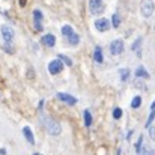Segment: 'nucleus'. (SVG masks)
<instances>
[{"mask_svg": "<svg viewBox=\"0 0 155 155\" xmlns=\"http://www.w3.org/2000/svg\"><path fill=\"white\" fill-rule=\"evenodd\" d=\"M41 119H42V124H44V127H45V130L51 134V136H59L60 134V131H62V128H60V125L51 119L50 116H47V114H42L41 116Z\"/></svg>", "mask_w": 155, "mask_h": 155, "instance_id": "f257e3e1", "label": "nucleus"}, {"mask_svg": "<svg viewBox=\"0 0 155 155\" xmlns=\"http://www.w3.org/2000/svg\"><path fill=\"white\" fill-rule=\"evenodd\" d=\"M89 11L94 15L104 12V2L103 0H89Z\"/></svg>", "mask_w": 155, "mask_h": 155, "instance_id": "f03ea898", "label": "nucleus"}, {"mask_svg": "<svg viewBox=\"0 0 155 155\" xmlns=\"http://www.w3.org/2000/svg\"><path fill=\"white\" fill-rule=\"evenodd\" d=\"M48 71H50V74H53V75H56V74H59V72L63 71V63H62V60L59 57L48 63Z\"/></svg>", "mask_w": 155, "mask_h": 155, "instance_id": "7ed1b4c3", "label": "nucleus"}, {"mask_svg": "<svg viewBox=\"0 0 155 155\" xmlns=\"http://www.w3.org/2000/svg\"><path fill=\"white\" fill-rule=\"evenodd\" d=\"M0 32H2V38H3L5 42L11 44V42L14 41V30H12L8 24H3L2 29H0Z\"/></svg>", "mask_w": 155, "mask_h": 155, "instance_id": "20e7f679", "label": "nucleus"}, {"mask_svg": "<svg viewBox=\"0 0 155 155\" xmlns=\"http://www.w3.org/2000/svg\"><path fill=\"white\" fill-rule=\"evenodd\" d=\"M110 53L113 56H119L124 53V41L122 39H114L111 44H110Z\"/></svg>", "mask_w": 155, "mask_h": 155, "instance_id": "39448f33", "label": "nucleus"}, {"mask_svg": "<svg viewBox=\"0 0 155 155\" xmlns=\"http://www.w3.org/2000/svg\"><path fill=\"white\" fill-rule=\"evenodd\" d=\"M142 15L143 17H151L152 15V12H154V9H155V5H154V2H151V0H145L143 3H142Z\"/></svg>", "mask_w": 155, "mask_h": 155, "instance_id": "423d86ee", "label": "nucleus"}, {"mask_svg": "<svg viewBox=\"0 0 155 155\" xmlns=\"http://www.w3.org/2000/svg\"><path fill=\"white\" fill-rule=\"evenodd\" d=\"M56 97H57V100H60L62 103L68 104V105H74V104H77V98H74V97H72V95H69V94L59 92Z\"/></svg>", "mask_w": 155, "mask_h": 155, "instance_id": "0eeeda50", "label": "nucleus"}, {"mask_svg": "<svg viewBox=\"0 0 155 155\" xmlns=\"http://www.w3.org/2000/svg\"><path fill=\"white\" fill-rule=\"evenodd\" d=\"M95 27H97V30H100V32H107V30L111 27V23H110V20H107V18H100V20L95 21Z\"/></svg>", "mask_w": 155, "mask_h": 155, "instance_id": "6e6552de", "label": "nucleus"}, {"mask_svg": "<svg viewBox=\"0 0 155 155\" xmlns=\"http://www.w3.org/2000/svg\"><path fill=\"white\" fill-rule=\"evenodd\" d=\"M41 42H42L45 47H54V44H56V38H54V35L48 33V35H44V36L41 38Z\"/></svg>", "mask_w": 155, "mask_h": 155, "instance_id": "1a4fd4ad", "label": "nucleus"}, {"mask_svg": "<svg viewBox=\"0 0 155 155\" xmlns=\"http://www.w3.org/2000/svg\"><path fill=\"white\" fill-rule=\"evenodd\" d=\"M23 136L26 137V140H27L30 145H35V136H33L30 127H24V128H23Z\"/></svg>", "mask_w": 155, "mask_h": 155, "instance_id": "9d476101", "label": "nucleus"}, {"mask_svg": "<svg viewBox=\"0 0 155 155\" xmlns=\"http://www.w3.org/2000/svg\"><path fill=\"white\" fill-rule=\"evenodd\" d=\"M94 60H95V62H98V63H101V62L104 60L103 48H101V47H97V48H95V51H94Z\"/></svg>", "mask_w": 155, "mask_h": 155, "instance_id": "9b49d317", "label": "nucleus"}, {"mask_svg": "<svg viewBox=\"0 0 155 155\" xmlns=\"http://www.w3.org/2000/svg\"><path fill=\"white\" fill-rule=\"evenodd\" d=\"M68 42H69L71 45H77V44L80 42V36H78L75 32H72V33L68 36Z\"/></svg>", "mask_w": 155, "mask_h": 155, "instance_id": "f8f14e48", "label": "nucleus"}, {"mask_svg": "<svg viewBox=\"0 0 155 155\" xmlns=\"http://www.w3.org/2000/svg\"><path fill=\"white\" fill-rule=\"evenodd\" d=\"M83 116H84V125L86 127H91L92 125V114H91V111L89 110H84Z\"/></svg>", "mask_w": 155, "mask_h": 155, "instance_id": "ddd939ff", "label": "nucleus"}, {"mask_svg": "<svg viewBox=\"0 0 155 155\" xmlns=\"http://www.w3.org/2000/svg\"><path fill=\"white\" fill-rule=\"evenodd\" d=\"M136 75H137V77H143V78H149V74L146 72V69H145L143 66H139V68H137Z\"/></svg>", "mask_w": 155, "mask_h": 155, "instance_id": "4468645a", "label": "nucleus"}, {"mask_svg": "<svg viewBox=\"0 0 155 155\" xmlns=\"http://www.w3.org/2000/svg\"><path fill=\"white\" fill-rule=\"evenodd\" d=\"M111 26L116 27V29L120 26V17L117 14H113V17H111Z\"/></svg>", "mask_w": 155, "mask_h": 155, "instance_id": "2eb2a0df", "label": "nucleus"}, {"mask_svg": "<svg viewBox=\"0 0 155 155\" xmlns=\"http://www.w3.org/2000/svg\"><path fill=\"white\" fill-rule=\"evenodd\" d=\"M72 32H74V29H72L71 26H63V27H62V35H63V36H66V38H68Z\"/></svg>", "mask_w": 155, "mask_h": 155, "instance_id": "dca6fc26", "label": "nucleus"}, {"mask_svg": "<svg viewBox=\"0 0 155 155\" xmlns=\"http://www.w3.org/2000/svg\"><path fill=\"white\" fill-rule=\"evenodd\" d=\"M42 18H44L42 12H41L39 9H35V11H33V20H35V21H42Z\"/></svg>", "mask_w": 155, "mask_h": 155, "instance_id": "f3484780", "label": "nucleus"}, {"mask_svg": "<svg viewBox=\"0 0 155 155\" xmlns=\"http://www.w3.org/2000/svg\"><path fill=\"white\" fill-rule=\"evenodd\" d=\"M57 57H59V59H60L62 62H65V63H66L68 66H72V60H71V59H69L68 56H65V54H59Z\"/></svg>", "mask_w": 155, "mask_h": 155, "instance_id": "a211bd4d", "label": "nucleus"}, {"mask_svg": "<svg viewBox=\"0 0 155 155\" xmlns=\"http://www.w3.org/2000/svg\"><path fill=\"white\" fill-rule=\"evenodd\" d=\"M128 78H130V71L128 69H120V80L128 81Z\"/></svg>", "mask_w": 155, "mask_h": 155, "instance_id": "6ab92c4d", "label": "nucleus"}, {"mask_svg": "<svg viewBox=\"0 0 155 155\" xmlns=\"http://www.w3.org/2000/svg\"><path fill=\"white\" fill-rule=\"evenodd\" d=\"M140 105H142V98H140V97H136V98L131 101V107H133V108H139Z\"/></svg>", "mask_w": 155, "mask_h": 155, "instance_id": "aec40b11", "label": "nucleus"}, {"mask_svg": "<svg viewBox=\"0 0 155 155\" xmlns=\"http://www.w3.org/2000/svg\"><path fill=\"white\" fill-rule=\"evenodd\" d=\"M142 146H143V136H140L139 140H137V143H136V152H137V154H140Z\"/></svg>", "mask_w": 155, "mask_h": 155, "instance_id": "412c9836", "label": "nucleus"}, {"mask_svg": "<svg viewBox=\"0 0 155 155\" xmlns=\"http://www.w3.org/2000/svg\"><path fill=\"white\" fill-rule=\"evenodd\" d=\"M113 117H114V119H120V117H122V108L116 107V108L113 110Z\"/></svg>", "mask_w": 155, "mask_h": 155, "instance_id": "4be33fe9", "label": "nucleus"}, {"mask_svg": "<svg viewBox=\"0 0 155 155\" xmlns=\"http://www.w3.org/2000/svg\"><path fill=\"white\" fill-rule=\"evenodd\" d=\"M2 48L6 53H9V54H14V48H11V44H8V42H5V44L2 45Z\"/></svg>", "mask_w": 155, "mask_h": 155, "instance_id": "5701e85b", "label": "nucleus"}, {"mask_svg": "<svg viewBox=\"0 0 155 155\" xmlns=\"http://www.w3.org/2000/svg\"><path fill=\"white\" fill-rule=\"evenodd\" d=\"M154 117H155V108H154V110H151V114H149V119H148V122H146V127H148V128L151 127V124H152V120H154Z\"/></svg>", "mask_w": 155, "mask_h": 155, "instance_id": "b1692460", "label": "nucleus"}, {"mask_svg": "<svg viewBox=\"0 0 155 155\" xmlns=\"http://www.w3.org/2000/svg\"><path fill=\"white\" fill-rule=\"evenodd\" d=\"M140 44H142V38H139V39H137V41L133 44V47H131V48L136 51V50H139V45H140Z\"/></svg>", "mask_w": 155, "mask_h": 155, "instance_id": "393cba45", "label": "nucleus"}, {"mask_svg": "<svg viewBox=\"0 0 155 155\" xmlns=\"http://www.w3.org/2000/svg\"><path fill=\"white\" fill-rule=\"evenodd\" d=\"M149 136L152 140H155V127H149Z\"/></svg>", "mask_w": 155, "mask_h": 155, "instance_id": "a878e982", "label": "nucleus"}, {"mask_svg": "<svg viewBox=\"0 0 155 155\" xmlns=\"http://www.w3.org/2000/svg\"><path fill=\"white\" fill-rule=\"evenodd\" d=\"M26 2H27V0H20V6L24 8V6H26Z\"/></svg>", "mask_w": 155, "mask_h": 155, "instance_id": "bb28decb", "label": "nucleus"}, {"mask_svg": "<svg viewBox=\"0 0 155 155\" xmlns=\"http://www.w3.org/2000/svg\"><path fill=\"white\" fill-rule=\"evenodd\" d=\"M0 155H6V149H5V148L0 149Z\"/></svg>", "mask_w": 155, "mask_h": 155, "instance_id": "cd10ccee", "label": "nucleus"}, {"mask_svg": "<svg viewBox=\"0 0 155 155\" xmlns=\"http://www.w3.org/2000/svg\"><path fill=\"white\" fill-rule=\"evenodd\" d=\"M131 136H133V131H128V134H127V139L130 140V139H131Z\"/></svg>", "mask_w": 155, "mask_h": 155, "instance_id": "c85d7f7f", "label": "nucleus"}, {"mask_svg": "<svg viewBox=\"0 0 155 155\" xmlns=\"http://www.w3.org/2000/svg\"><path fill=\"white\" fill-rule=\"evenodd\" d=\"M33 155H42V154H39V152H35V154H33Z\"/></svg>", "mask_w": 155, "mask_h": 155, "instance_id": "c756f323", "label": "nucleus"}]
</instances>
